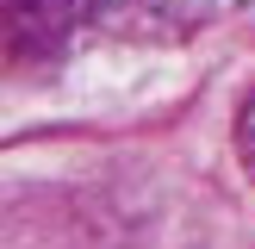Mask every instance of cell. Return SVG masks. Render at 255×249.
Instances as JSON below:
<instances>
[{"label":"cell","mask_w":255,"mask_h":249,"mask_svg":"<svg viewBox=\"0 0 255 249\" xmlns=\"http://www.w3.org/2000/svg\"><path fill=\"white\" fill-rule=\"evenodd\" d=\"M137 19V0H0V62L50 69L81 37Z\"/></svg>","instance_id":"1"},{"label":"cell","mask_w":255,"mask_h":249,"mask_svg":"<svg viewBox=\"0 0 255 249\" xmlns=\"http://www.w3.org/2000/svg\"><path fill=\"white\" fill-rule=\"evenodd\" d=\"M237 156H243V168L255 174V87L243 94V106H237Z\"/></svg>","instance_id":"2"}]
</instances>
